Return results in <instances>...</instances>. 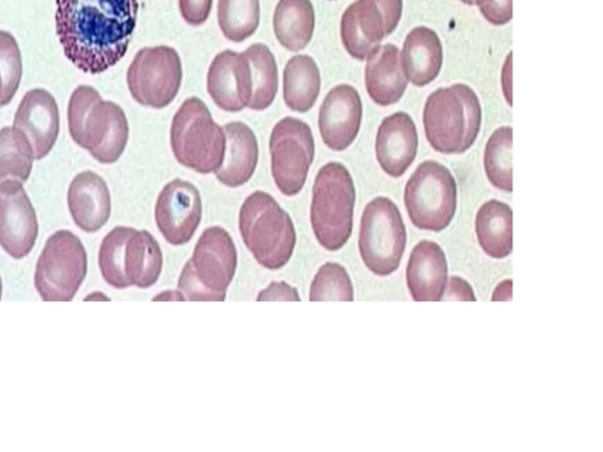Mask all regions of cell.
I'll return each mask as SVG.
<instances>
[{"mask_svg": "<svg viewBox=\"0 0 603 452\" xmlns=\"http://www.w3.org/2000/svg\"><path fill=\"white\" fill-rule=\"evenodd\" d=\"M88 273L82 240L68 230L54 233L37 261L34 287L44 301H71Z\"/></svg>", "mask_w": 603, "mask_h": 452, "instance_id": "cell-10", "label": "cell"}, {"mask_svg": "<svg viewBox=\"0 0 603 452\" xmlns=\"http://www.w3.org/2000/svg\"><path fill=\"white\" fill-rule=\"evenodd\" d=\"M320 91V73L310 55H295L283 74V97L289 109L305 113L316 103Z\"/></svg>", "mask_w": 603, "mask_h": 452, "instance_id": "cell-28", "label": "cell"}, {"mask_svg": "<svg viewBox=\"0 0 603 452\" xmlns=\"http://www.w3.org/2000/svg\"><path fill=\"white\" fill-rule=\"evenodd\" d=\"M355 202L349 170L336 162L320 167L313 188L310 219L315 237L326 250H341L349 240Z\"/></svg>", "mask_w": 603, "mask_h": 452, "instance_id": "cell-5", "label": "cell"}, {"mask_svg": "<svg viewBox=\"0 0 603 452\" xmlns=\"http://www.w3.org/2000/svg\"><path fill=\"white\" fill-rule=\"evenodd\" d=\"M482 16L490 24L503 27L513 19V0H477Z\"/></svg>", "mask_w": 603, "mask_h": 452, "instance_id": "cell-36", "label": "cell"}, {"mask_svg": "<svg viewBox=\"0 0 603 452\" xmlns=\"http://www.w3.org/2000/svg\"><path fill=\"white\" fill-rule=\"evenodd\" d=\"M300 301L297 289L289 286L286 281H273L272 285L262 290L257 296V301Z\"/></svg>", "mask_w": 603, "mask_h": 452, "instance_id": "cell-38", "label": "cell"}, {"mask_svg": "<svg viewBox=\"0 0 603 452\" xmlns=\"http://www.w3.org/2000/svg\"><path fill=\"white\" fill-rule=\"evenodd\" d=\"M182 79L181 56L170 47L142 49L126 75L132 99L153 109H163L175 101Z\"/></svg>", "mask_w": 603, "mask_h": 452, "instance_id": "cell-11", "label": "cell"}, {"mask_svg": "<svg viewBox=\"0 0 603 452\" xmlns=\"http://www.w3.org/2000/svg\"><path fill=\"white\" fill-rule=\"evenodd\" d=\"M38 232L35 210L23 184L0 185V247L22 259L32 251Z\"/></svg>", "mask_w": 603, "mask_h": 452, "instance_id": "cell-15", "label": "cell"}, {"mask_svg": "<svg viewBox=\"0 0 603 452\" xmlns=\"http://www.w3.org/2000/svg\"><path fill=\"white\" fill-rule=\"evenodd\" d=\"M13 127L28 137L35 161L45 158L61 127L60 109L52 94L44 89L29 91L17 109Z\"/></svg>", "mask_w": 603, "mask_h": 452, "instance_id": "cell-17", "label": "cell"}, {"mask_svg": "<svg viewBox=\"0 0 603 452\" xmlns=\"http://www.w3.org/2000/svg\"><path fill=\"white\" fill-rule=\"evenodd\" d=\"M154 301H185L186 298L181 291H163L153 298Z\"/></svg>", "mask_w": 603, "mask_h": 452, "instance_id": "cell-41", "label": "cell"}, {"mask_svg": "<svg viewBox=\"0 0 603 452\" xmlns=\"http://www.w3.org/2000/svg\"><path fill=\"white\" fill-rule=\"evenodd\" d=\"M137 17L139 0H57L55 30L67 59L100 74L123 60Z\"/></svg>", "mask_w": 603, "mask_h": 452, "instance_id": "cell-1", "label": "cell"}, {"mask_svg": "<svg viewBox=\"0 0 603 452\" xmlns=\"http://www.w3.org/2000/svg\"><path fill=\"white\" fill-rule=\"evenodd\" d=\"M448 282L446 254L436 242L421 240L409 257L407 286L415 301H440Z\"/></svg>", "mask_w": 603, "mask_h": 452, "instance_id": "cell-21", "label": "cell"}, {"mask_svg": "<svg viewBox=\"0 0 603 452\" xmlns=\"http://www.w3.org/2000/svg\"><path fill=\"white\" fill-rule=\"evenodd\" d=\"M163 269V254L156 238L146 230L135 232L126 243L124 271L130 287H154Z\"/></svg>", "mask_w": 603, "mask_h": 452, "instance_id": "cell-26", "label": "cell"}, {"mask_svg": "<svg viewBox=\"0 0 603 452\" xmlns=\"http://www.w3.org/2000/svg\"><path fill=\"white\" fill-rule=\"evenodd\" d=\"M34 154L31 143L16 127L0 130V185L25 184L30 178Z\"/></svg>", "mask_w": 603, "mask_h": 452, "instance_id": "cell-30", "label": "cell"}, {"mask_svg": "<svg viewBox=\"0 0 603 452\" xmlns=\"http://www.w3.org/2000/svg\"><path fill=\"white\" fill-rule=\"evenodd\" d=\"M272 173L283 195L293 197L304 188L315 158L310 126L287 117L278 122L270 137Z\"/></svg>", "mask_w": 603, "mask_h": 452, "instance_id": "cell-12", "label": "cell"}, {"mask_svg": "<svg viewBox=\"0 0 603 452\" xmlns=\"http://www.w3.org/2000/svg\"><path fill=\"white\" fill-rule=\"evenodd\" d=\"M443 300L477 301V296L469 282L459 277L452 276L448 285V291L444 292Z\"/></svg>", "mask_w": 603, "mask_h": 452, "instance_id": "cell-39", "label": "cell"}, {"mask_svg": "<svg viewBox=\"0 0 603 452\" xmlns=\"http://www.w3.org/2000/svg\"><path fill=\"white\" fill-rule=\"evenodd\" d=\"M351 278L341 264L326 263L320 267L310 286V301H352Z\"/></svg>", "mask_w": 603, "mask_h": 452, "instance_id": "cell-34", "label": "cell"}, {"mask_svg": "<svg viewBox=\"0 0 603 452\" xmlns=\"http://www.w3.org/2000/svg\"><path fill=\"white\" fill-rule=\"evenodd\" d=\"M136 229L127 226H117L111 230L102 242L100 249V269L104 280L115 289L130 287L124 271V256L126 243Z\"/></svg>", "mask_w": 603, "mask_h": 452, "instance_id": "cell-33", "label": "cell"}, {"mask_svg": "<svg viewBox=\"0 0 603 452\" xmlns=\"http://www.w3.org/2000/svg\"><path fill=\"white\" fill-rule=\"evenodd\" d=\"M2 295H3V282H2V278H0V299H2Z\"/></svg>", "mask_w": 603, "mask_h": 452, "instance_id": "cell-43", "label": "cell"}, {"mask_svg": "<svg viewBox=\"0 0 603 452\" xmlns=\"http://www.w3.org/2000/svg\"><path fill=\"white\" fill-rule=\"evenodd\" d=\"M405 204L411 223L418 229L443 232L457 213L458 185L454 176L438 162L422 163L406 185Z\"/></svg>", "mask_w": 603, "mask_h": 452, "instance_id": "cell-8", "label": "cell"}, {"mask_svg": "<svg viewBox=\"0 0 603 452\" xmlns=\"http://www.w3.org/2000/svg\"><path fill=\"white\" fill-rule=\"evenodd\" d=\"M513 298V280L505 279L497 287L492 301H509Z\"/></svg>", "mask_w": 603, "mask_h": 452, "instance_id": "cell-40", "label": "cell"}, {"mask_svg": "<svg viewBox=\"0 0 603 452\" xmlns=\"http://www.w3.org/2000/svg\"><path fill=\"white\" fill-rule=\"evenodd\" d=\"M213 0H180L181 14L187 24L200 27L209 18Z\"/></svg>", "mask_w": 603, "mask_h": 452, "instance_id": "cell-37", "label": "cell"}, {"mask_svg": "<svg viewBox=\"0 0 603 452\" xmlns=\"http://www.w3.org/2000/svg\"><path fill=\"white\" fill-rule=\"evenodd\" d=\"M69 131L73 142L102 164L116 163L129 141V123L123 109L103 101L88 85L73 91L68 107Z\"/></svg>", "mask_w": 603, "mask_h": 452, "instance_id": "cell-2", "label": "cell"}, {"mask_svg": "<svg viewBox=\"0 0 603 452\" xmlns=\"http://www.w3.org/2000/svg\"><path fill=\"white\" fill-rule=\"evenodd\" d=\"M71 217L88 234L100 232L111 216V195L106 182L96 173L84 172L73 178L68 192Z\"/></svg>", "mask_w": 603, "mask_h": 452, "instance_id": "cell-20", "label": "cell"}, {"mask_svg": "<svg viewBox=\"0 0 603 452\" xmlns=\"http://www.w3.org/2000/svg\"><path fill=\"white\" fill-rule=\"evenodd\" d=\"M461 2L469 7H473L477 4V0H461Z\"/></svg>", "mask_w": 603, "mask_h": 452, "instance_id": "cell-42", "label": "cell"}, {"mask_svg": "<svg viewBox=\"0 0 603 452\" xmlns=\"http://www.w3.org/2000/svg\"><path fill=\"white\" fill-rule=\"evenodd\" d=\"M225 155L221 167L215 173L225 186L238 187L248 183L255 174L258 163V143L253 130L241 122L226 124Z\"/></svg>", "mask_w": 603, "mask_h": 452, "instance_id": "cell-23", "label": "cell"}, {"mask_svg": "<svg viewBox=\"0 0 603 452\" xmlns=\"http://www.w3.org/2000/svg\"><path fill=\"white\" fill-rule=\"evenodd\" d=\"M482 109L476 91L466 84L432 92L423 111L426 137L444 155H461L477 142Z\"/></svg>", "mask_w": 603, "mask_h": 452, "instance_id": "cell-3", "label": "cell"}, {"mask_svg": "<svg viewBox=\"0 0 603 452\" xmlns=\"http://www.w3.org/2000/svg\"><path fill=\"white\" fill-rule=\"evenodd\" d=\"M233 237L212 226L200 237L193 257L178 279V290L191 301H224L237 269Z\"/></svg>", "mask_w": 603, "mask_h": 452, "instance_id": "cell-6", "label": "cell"}, {"mask_svg": "<svg viewBox=\"0 0 603 452\" xmlns=\"http://www.w3.org/2000/svg\"><path fill=\"white\" fill-rule=\"evenodd\" d=\"M251 68L252 97L247 107L268 109L278 91V69L274 53L267 45L254 44L244 51Z\"/></svg>", "mask_w": 603, "mask_h": 452, "instance_id": "cell-29", "label": "cell"}, {"mask_svg": "<svg viewBox=\"0 0 603 452\" xmlns=\"http://www.w3.org/2000/svg\"><path fill=\"white\" fill-rule=\"evenodd\" d=\"M406 245L407 230L399 207L386 197L372 199L364 212L358 238L366 267L376 276H390L400 268Z\"/></svg>", "mask_w": 603, "mask_h": 452, "instance_id": "cell-9", "label": "cell"}, {"mask_svg": "<svg viewBox=\"0 0 603 452\" xmlns=\"http://www.w3.org/2000/svg\"><path fill=\"white\" fill-rule=\"evenodd\" d=\"M23 61L14 37L0 31V106L12 102L21 84Z\"/></svg>", "mask_w": 603, "mask_h": 452, "instance_id": "cell-35", "label": "cell"}, {"mask_svg": "<svg viewBox=\"0 0 603 452\" xmlns=\"http://www.w3.org/2000/svg\"><path fill=\"white\" fill-rule=\"evenodd\" d=\"M202 198L191 182L175 179L161 192L155 209L159 229L172 245L191 242L202 220Z\"/></svg>", "mask_w": 603, "mask_h": 452, "instance_id": "cell-14", "label": "cell"}, {"mask_svg": "<svg viewBox=\"0 0 603 452\" xmlns=\"http://www.w3.org/2000/svg\"><path fill=\"white\" fill-rule=\"evenodd\" d=\"M239 232L263 268L278 270L287 266L296 247V230L292 217L273 196L256 192L244 201Z\"/></svg>", "mask_w": 603, "mask_h": 452, "instance_id": "cell-4", "label": "cell"}, {"mask_svg": "<svg viewBox=\"0 0 603 452\" xmlns=\"http://www.w3.org/2000/svg\"><path fill=\"white\" fill-rule=\"evenodd\" d=\"M407 79L423 88L438 79L443 65V48L437 32L426 27L413 29L406 38L401 55Z\"/></svg>", "mask_w": 603, "mask_h": 452, "instance_id": "cell-24", "label": "cell"}, {"mask_svg": "<svg viewBox=\"0 0 603 452\" xmlns=\"http://www.w3.org/2000/svg\"><path fill=\"white\" fill-rule=\"evenodd\" d=\"M487 177L499 191L513 193V129H498L484 151Z\"/></svg>", "mask_w": 603, "mask_h": 452, "instance_id": "cell-31", "label": "cell"}, {"mask_svg": "<svg viewBox=\"0 0 603 452\" xmlns=\"http://www.w3.org/2000/svg\"><path fill=\"white\" fill-rule=\"evenodd\" d=\"M362 116L357 90L347 84L334 88L319 109L318 127L325 144L337 153L347 150L360 132Z\"/></svg>", "mask_w": 603, "mask_h": 452, "instance_id": "cell-16", "label": "cell"}, {"mask_svg": "<svg viewBox=\"0 0 603 452\" xmlns=\"http://www.w3.org/2000/svg\"><path fill=\"white\" fill-rule=\"evenodd\" d=\"M224 130L196 97L186 100L172 125L173 153L180 164L207 175L216 173L225 155Z\"/></svg>", "mask_w": 603, "mask_h": 452, "instance_id": "cell-7", "label": "cell"}, {"mask_svg": "<svg viewBox=\"0 0 603 452\" xmlns=\"http://www.w3.org/2000/svg\"><path fill=\"white\" fill-rule=\"evenodd\" d=\"M417 125L406 112H396L384 120L376 136V158L392 178L402 177L418 155Z\"/></svg>", "mask_w": 603, "mask_h": 452, "instance_id": "cell-19", "label": "cell"}, {"mask_svg": "<svg viewBox=\"0 0 603 452\" xmlns=\"http://www.w3.org/2000/svg\"><path fill=\"white\" fill-rule=\"evenodd\" d=\"M402 12L403 0H356L341 21V38L347 52L357 61H366L398 28Z\"/></svg>", "mask_w": 603, "mask_h": 452, "instance_id": "cell-13", "label": "cell"}, {"mask_svg": "<svg viewBox=\"0 0 603 452\" xmlns=\"http://www.w3.org/2000/svg\"><path fill=\"white\" fill-rule=\"evenodd\" d=\"M274 31L283 48L293 52L307 48L315 31V10L310 0H279Z\"/></svg>", "mask_w": 603, "mask_h": 452, "instance_id": "cell-27", "label": "cell"}, {"mask_svg": "<svg viewBox=\"0 0 603 452\" xmlns=\"http://www.w3.org/2000/svg\"><path fill=\"white\" fill-rule=\"evenodd\" d=\"M407 86L399 48L394 44L376 48L368 55L366 66L370 99L380 106L394 105L403 97Z\"/></svg>", "mask_w": 603, "mask_h": 452, "instance_id": "cell-22", "label": "cell"}, {"mask_svg": "<svg viewBox=\"0 0 603 452\" xmlns=\"http://www.w3.org/2000/svg\"><path fill=\"white\" fill-rule=\"evenodd\" d=\"M207 92L226 112H239L252 97L251 68L243 53L225 50L215 56L207 73Z\"/></svg>", "mask_w": 603, "mask_h": 452, "instance_id": "cell-18", "label": "cell"}, {"mask_svg": "<svg viewBox=\"0 0 603 452\" xmlns=\"http://www.w3.org/2000/svg\"><path fill=\"white\" fill-rule=\"evenodd\" d=\"M476 230L480 247L495 259L508 257L513 251V212L511 206L499 201L484 203L477 215Z\"/></svg>", "mask_w": 603, "mask_h": 452, "instance_id": "cell-25", "label": "cell"}, {"mask_svg": "<svg viewBox=\"0 0 603 452\" xmlns=\"http://www.w3.org/2000/svg\"><path fill=\"white\" fill-rule=\"evenodd\" d=\"M259 21V0H218V24L226 40L247 41L258 29Z\"/></svg>", "mask_w": 603, "mask_h": 452, "instance_id": "cell-32", "label": "cell"}]
</instances>
